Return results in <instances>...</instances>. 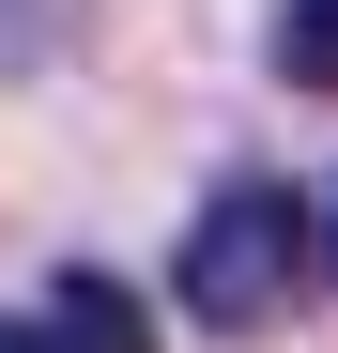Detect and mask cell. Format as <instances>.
Wrapping results in <instances>:
<instances>
[{
    "instance_id": "6da1fadb",
    "label": "cell",
    "mask_w": 338,
    "mask_h": 353,
    "mask_svg": "<svg viewBox=\"0 0 338 353\" xmlns=\"http://www.w3.org/2000/svg\"><path fill=\"white\" fill-rule=\"evenodd\" d=\"M292 276H308V200L292 185H215L200 230H185V261H169L185 323H215V338H261L292 307Z\"/></svg>"
},
{
    "instance_id": "7a4b0ae2",
    "label": "cell",
    "mask_w": 338,
    "mask_h": 353,
    "mask_svg": "<svg viewBox=\"0 0 338 353\" xmlns=\"http://www.w3.org/2000/svg\"><path fill=\"white\" fill-rule=\"evenodd\" d=\"M0 353H154V323H139V292H123V276L62 261L31 307H0Z\"/></svg>"
},
{
    "instance_id": "3957f363",
    "label": "cell",
    "mask_w": 338,
    "mask_h": 353,
    "mask_svg": "<svg viewBox=\"0 0 338 353\" xmlns=\"http://www.w3.org/2000/svg\"><path fill=\"white\" fill-rule=\"evenodd\" d=\"M277 77H292V92H338V0H292V16H277Z\"/></svg>"
},
{
    "instance_id": "277c9868",
    "label": "cell",
    "mask_w": 338,
    "mask_h": 353,
    "mask_svg": "<svg viewBox=\"0 0 338 353\" xmlns=\"http://www.w3.org/2000/svg\"><path fill=\"white\" fill-rule=\"evenodd\" d=\"M308 261H323V276H338V200H323V215H308Z\"/></svg>"
}]
</instances>
